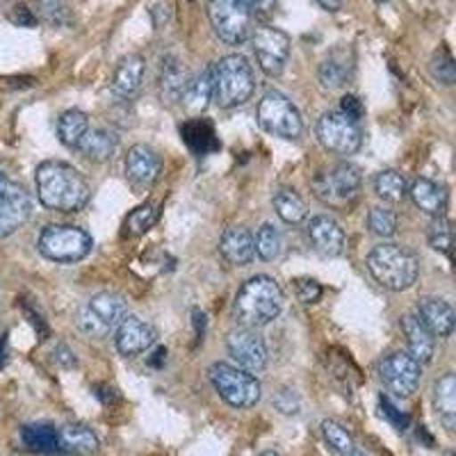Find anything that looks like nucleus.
I'll list each match as a JSON object with an SVG mask.
<instances>
[{
    "mask_svg": "<svg viewBox=\"0 0 456 456\" xmlns=\"http://www.w3.org/2000/svg\"><path fill=\"white\" fill-rule=\"evenodd\" d=\"M35 185L39 203L53 213H78L92 197L87 178L62 160H46L37 167Z\"/></svg>",
    "mask_w": 456,
    "mask_h": 456,
    "instance_id": "obj_1",
    "label": "nucleus"
},
{
    "mask_svg": "<svg viewBox=\"0 0 456 456\" xmlns=\"http://www.w3.org/2000/svg\"><path fill=\"white\" fill-rule=\"evenodd\" d=\"M285 295L276 279L267 274H256L244 281L233 301V317L240 327L263 329L281 315Z\"/></svg>",
    "mask_w": 456,
    "mask_h": 456,
    "instance_id": "obj_2",
    "label": "nucleus"
},
{
    "mask_svg": "<svg viewBox=\"0 0 456 456\" xmlns=\"http://www.w3.org/2000/svg\"><path fill=\"white\" fill-rule=\"evenodd\" d=\"M368 270L381 288L390 292H404L418 281L420 265L413 251L406 247L381 242L368 254Z\"/></svg>",
    "mask_w": 456,
    "mask_h": 456,
    "instance_id": "obj_3",
    "label": "nucleus"
},
{
    "mask_svg": "<svg viewBox=\"0 0 456 456\" xmlns=\"http://www.w3.org/2000/svg\"><path fill=\"white\" fill-rule=\"evenodd\" d=\"M254 92V69L247 57L233 53L213 64V101L219 108H240L251 101Z\"/></svg>",
    "mask_w": 456,
    "mask_h": 456,
    "instance_id": "obj_4",
    "label": "nucleus"
},
{
    "mask_svg": "<svg viewBox=\"0 0 456 456\" xmlns=\"http://www.w3.org/2000/svg\"><path fill=\"white\" fill-rule=\"evenodd\" d=\"M361 171L354 167L352 162L340 160L333 165L322 167L313 174L311 190L324 206L333 208V210H347L361 197Z\"/></svg>",
    "mask_w": 456,
    "mask_h": 456,
    "instance_id": "obj_5",
    "label": "nucleus"
},
{
    "mask_svg": "<svg viewBox=\"0 0 456 456\" xmlns=\"http://www.w3.org/2000/svg\"><path fill=\"white\" fill-rule=\"evenodd\" d=\"M128 315L126 299L119 292H99L87 299L76 313V327L94 340H103L110 333L117 331L121 320Z\"/></svg>",
    "mask_w": 456,
    "mask_h": 456,
    "instance_id": "obj_6",
    "label": "nucleus"
},
{
    "mask_svg": "<svg viewBox=\"0 0 456 456\" xmlns=\"http://www.w3.org/2000/svg\"><path fill=\"white\" fill-rule=\"evenodd\" d=\"M208 379L219 397L233 409H254L263 397V386L254 372H247L238 365L217 361L208 368Z\"/></svg>",
    "mask_w": 456,
    "mask_h": 456,
    "instance_id": "obj_7",
    "label": "nucleus"
},
{
    "mask_svg": "<svg viewBox=\"0 0 456 456\" xmlns=\"http://www.w3.org/2000/svg\"><path fill=\"white\" fill-rule=\"evenodd\" d=\"M92 235L73 224H51L42 231L37 249L51 263L73 265L92 254Z\"/></svg>",
    "mask_w": 456,
    "mask_h": 456,
    "instance_id": "obj_8",
    "label": "nucleus"
},
{
    "mask_svg": "<svg viewBox=\"0 0 456 456\" xmlns=\"http://www.w3.org/2000/svg\"><path fill=\"white\" fill-rule=\"evenodd\" d=\"M256 114H258V126L267 135L292 142L299 140L301 133H304V121H301L299 110L279 89H270V92L263 94Z\"/></svg>",
    "mask_w": 456,
    "mask_h": 456,
    "instance_id": "obj_9",
    "label": "nucleus"
},
{
    "mask_svg": "<svg viewBox=\"0 0 456 456\" xmlns=\"http://www.w3.org/2000/svg\"><path fill=\"white\" fill-rule=\"evenodd\" d=\"M315 135L320 140L322 149L333 153V156H354L363 146V130L361 124L349 119L340 110H329L317 119Z\"/></svg>",
    "mask_w": 456,
    "mask_h": 456,
    "instance_id": "obj_10",
    "label": "nucleus"
},
{
    "mask_svg": "<svg viewBox=\"0 0 456 456\" xmlns=\"http://www.w3.org/2000/svg\"><path fill=\"white\" fill-rule=\"evenodd\" d=\"M206 12L215 35L228 46H240L249 39L251 12L247 0H206Z\"/></svg>",
    "mask_w": 456,
    "mask_h": 456,
    "instance_id": "obj_11",
    "label": "nucleus"
},
{
    "mask_svg": "<svg viewBox=\"0 0 456 456\" xmlns=\"http://www.w3.org/2000/svg\"><path fill=\"white\" fill-rule=\"evenodd\" d=\"M251 42H254L258 67L263 69L265 76L279 78L285 69V62H288V57H290V37L285 35L281 28L263 23L251 35Z\"/></svg>",
    "mask_w": 456,
    "mask_h": 456,
    "instance_id": "obj_12",
    "label": "nucleus"
},
{
    "mask_svg": "<svg viewBox=\"0 0 456 456\" xmlns=\"http://www.w3.org/2000/svg\"><path fill=\"white\" fill-rule=\"evenodd\" d=\"M379 377L395 397H411L422 379V365L409 352H393L379 363Z\"/></svg>",
    "mask_w": 456,
    "mask_h": 456,
    "instance_id": "obj_13",
    "label": "nucleus"
},
{
    "mask_svg": "<svg viewBox=\"0 0 456 456\" xmlns=\"http://www.w3.org/2000/svg\"><path fill=\"white\" fill-rule=\"evenodd\" d=\"M32 215V199L28 190L0 171V238L16 233Z\"/></svg>",
    "mask_w": 456,
    "mask_h": 456,
    "instance_id": "obj_14",
    "label": "nucleus"
},
{
    "mask_svg": "<svg viewBox=\"0 0 456 456\" xmlns=\"http://www.w3.org/2000/svg\"><path fill=\"white\" fill-rule=\"evenodd\" d=\"M226 349L238 368L247 372H263L267 368V345L258 329L238 327L226 336Z\"/></svg>",
    "mask_w": 456,
    "mask_h": 456,
    "instance_id": "obj_15",
    "label": "nucleus"
},
{
    "mask_svg": "<svg viewBox=\"0 0 456 456\" xmlns=\"http://www.w3.org/2000/svg\"><path fill=\"white\" fill-rule=\"evenodd\" d=\"M158 342V331L151 322L142 320L140 315H126L121 324L117 327V352L121 356H140V354L149 352Z\"/></svg>",
    "mask_w": 456,
    "mask_h": 456,
    "instance_id": "obj_16",
    "label": "nucleus"
},
{
    "mask_svg": "<svg viewBox=\"0 0 456 456\" xmlns=\"http://www.w3.org/2000/svg\"><path fill=\"white\" fill-rule=\"evenodd\" d=\"M306 238L313 251L324 258H338L345 251V231L329 215H315L306 224Z\"/></svg>",
    "mask_w": 456,
    "mask_h": 456,
    "instance_id": "obj_17",
    "label": "nucleus"
},
{
    "mask_svg": "<svg viewBox=\"0 0 456 456\" xmlns=\"http://www.w3.org/2000/svg\"><path fill=\"white\" fill-rule=\"evenodd\" d=\"M126 178L135 187H151L162 171V158L146 144L130 146L126 153Z\"/></svg>",
    "mask_w": 456,
    "mask_h": 456,
    "instance_id": "obj_18",
    "label": "nucleus"
},
{
    "mask_svg": "<svg viewBox=\"0 0 456 456\" xmlns=\"http://www.w3.org/2000/svg\"><path fill=\"white\" fill-rule=\"evenodd\" d=\"M354 76V53L347 46H336L324 55L317 69V78H320L324 89H340L352 80Z\"/></svg>",
    "mask_w": 456,
    "mask_h": 456,
    "instance_id": "obj_19",
    "label": "nucleus"
},
{
    "mask_svg": "<svg viewBox=\"0 0 456 456\" xmlns=\"http://www.w3.org/2000/svg\"><path fill=\"white\" fill-rule=\"evenodd\" d=\"M415 315L420 317L422 324H425L434 336L447 338L454 331V308H452L445 299H441V297H420V299H418V306H415Z\"/></svg>",
    "mask_w": 456,
    "mask_h": 456,
    "instance_id": "obj_20",
    "label": "nucleus"
},
{
    "mask_svg": "<svg viewBox=\"0 0 456 456\" xmlns=\"http://www.w3.org/2000/svg\"><path fill=\"white\" fill-rule=\"evenodd\" d=\"M219 254L233 267H247L254 263V235L244 226H228L219 240Z\"/></svg>",
    "mask_w": 456,
    "mask_h": 456,
    "instance_id": "obj_21",
    "label": "nucleus"
},
{
    "mask_svg": "<svg viewBox=\"0 0 456 456\" xmlns=\"http://www.w3.org/2000/svg\"><path fill=\"white\" fill-rule=\"evenodd\" d=\"M402 331L406 336V345H409V354L420 365L431 363L436 349V336L429 329L422 324V320L415 313H406L402 317Z\"/></svg>",
    "mask_w": 456,
    "mask_h": 456,
    "instance_id": "obj_22",
    "label": "nucleus"
},
{
    "mask_svg": "<svg viewBox=\"0 0 456 456\" xmlns=\"http://www.w3.org/2000/svg\"><path fill=\"white\" fill-rule=\"evenodd\" d=\"M144 71H146V62L144 57L140 53H128L117 62L112 73V89L119 96L128 99L133 94L140 92L142 83H144Z\"/></svg>",
    "mask_w": 456,
    "mask_h": 456,
    "instance_id": "obj_23",
    "label": "nucleus"
},
{
    "mask_svg": "<svg viewBox=\"0 0 456 456\" xmlns=\"http://www.w3.org/2000/svg\"><path fill=\"white\" fill-rule=\"evenodd\" d=\"M409 197L422 213L431 217H443L447 210V190L429 178H415L409 185Z\"/></svg>",
    "mask_w": 456,
    "mask_h": 456,
    "instance_id": "obj_24",
    "label": "nucleus"
},
{
    "mask_svg": "<svg viewBox=\"0 0 456 456\" xmlns=\"http://www.w3.org/2000/svg\"><path fill=\"white\" fill-rule=\"evenodd\" d=\"M210 101H213V64H208L194 78L187 80L181 96V103L185 105L187 114H192V117L206 112Z\"/></svg>",
    "mask_w": 456,
    "mask_h": 456,
    "instance_id": "obj_25",
    "label": "nucleus"
},
{
    "mask_svg": "<svg viewBox=\"0 0 456 456\" xmlns=\"http://www.w3.org/2000/svg\"><path fill=\"white\" fill-rule=\"evenodd\" d=\"M119 144V137L114 135L110 128H89L87 135L80 140L78 153L85 160L94 162V165H101V162H108L114 156Z\"/></svg>",
    "mask_w": 456,
    "mask_h": 456,
    "instance_id": "obj_26",
    "label": "nucleus"
},
{
    "mask_svg": "<svg viewBox=\"0 0 456 456\" xmlns=\"http://www.w3.org/2000/svg\"><path fill=\"white\" fill-rule=\"evenodd\" d=\"M21 441L35 454H48V456H62V447H60V429L48 422H35V425H26L21 429Z\"/></svg>",
    "mask_w": 456,
    "mask_h": 456,
    "instance_id": "obj_27",
    "label": "nucleus"
},
{
    "mask_svg": "<svg viewBox=\"0 0 456 456\" xmlns=\"http://www.w3.org/2000/svg\"><path fill=\"white\" fill-rule=\"evenodd\" d=\"M434 409L438 420L447 431L456 427V377L452 372L443 374L434 384Z\"/></svg>",
    "mask_w": 456,
    "mask_h": 456,
    "instance_id": "obj_28",
    "label": "nucleus"
},
{
    "mask_svg": "<svg viewBox=\"0 0 456 456\" xmlns=\"http://www.w3.org/2000/svg\"><path fill=\"white\" fill-rule=\"evenodd\" d=\"M60 447L62 456H92L99 452V438L85 425H64L60 427Z\"/></svg>",
    "mask_w": 456,
    "mask_h": 456,
    "instance_id": "obj_29",
    "label": "nucleus"
},
{
    "mask_svg": "<svg viewBox=\"0 0 456 456\" xmlns=\"http://www.w3.org/2000/svg\"><path fill=\"white\" fill-rule=\"evenodd\" d=\"M187 85V76L183 64L178 62L176 57L169 55L162 60V69H160V99L162 103H178L183 96V89Z\"/></svg>",
    "mask_w": 456,
    "mask_h": 456,
    "instance_id": "obj_30",
    "label": "nucleus"
},
{
    "mask_svg": "<svg viewBox=\"0 0 456 456\" xmlns=\"http://www.w3.org/2000/svg\"><path fill=\"white\" fill-rule=\"evenodd\" d=\"M272 206H274L281 222L290 224V226L301 224L308 215L306 203H304V199H301L292 187H279V190L272 194Z\"/></svg>",
    "mask_w": 456,
    "mask_h": 456,
    "instance_id": "obj_31",
    "label": "nucleus"
},
{
    "mask_svg": "<svg viewBox=\"0 0 456 456\" xmlns=\"http://www.w3.org/2000/svg\"><path fill=\"white\" fill-rule=\"evenodd\" d=\"M89 117L83 110H67L57 119V137L67 149H78L80 140L87 135Z\"/></svg>",
    "mask_w": 456,
    "mask_h": 456,
    "instance_id": "obj_32",
    "label": "nucleus"
},
{
    "mask_svg": "<svg viewBox=\"0 0 456 456\" xmlns=\"http://www.w3.org/2000/svg\"><path fill=\"white\" fill-rule=\"evenodd\" d=\"M374 192L386 203H399L404 201L406 194H409V181L402 171L384 169L379 171L377 178H374Z\"/></svg>",
    "mask_w": 456,
    "mask_h": 456,
    "instance_id": "obj_33",
    "label": "nucleus"
},
{
    "mask_svg": "<svg viewBox=\"0 0 456 456\" xmlns=\"http://www.w3.org/2000/svg\"><path fill=\"white\" fill-rule=\"evenodd\" d=\"M254 249L256 256L265 263H272L283 251V235L274 224H263L254 235Z\"/></svg>",
    "mask_w": 456,
    "mask_h": 456,
    "instance_id": "obj_34",
    "label": "nucleus"
},
{
    "mask_svg": "<svg viewBox=\"0 0 456 456\" xmlns=\"http://www.w3.org/2000/svg\"><path fill=\"white\" fill-rule=\"evenodd\" d=\"M181 135L183 140L187 142V146L197 151V153H206V151L217 149V140H215L213 126L203 119L187 121V124L181 128Z\"/></svg>",
    "mask_w": 456,
    "mask_h": 456,
    "instance_id": "obj_35",
    "label": "nucleus"
},
{
    "mask_svg": "<svg viewBox=\"0 0 456 456\" xmlns=\"http://www.w3.org/2000/svg\"><path fill=\"white\" fill-rule=\"evenodd\" d=\"M158 219H160V206L158 203H142L135 210H130L128 217H126V231L130 235H146L151 228L156 226Z\"/></svg>",
    "mask_w": 456,
    "mask_h": 456,
    "instance_id": "obj_36",
    "label": "nucleus"
},
{
    "mask_svg": "<svg viewBox=\"0 0 456 456\" xmlns=\"http://www.w3.org/2000/svg\"><path fill=\"white\" fill-rule=\"evenodd\" d=\"M322 436H324L327 445L331 447L338 456H349L358 447L356 441L352 438V434L336 420L322 422Z\"/></svg>",
    "mask_w": 456,
    "mask_h": 456,
    "instance_id": "obj_37",
    "label": "nucleus"
},
{
    "mask_svg": "<svg viewBox=\"0 0 456 456\" xmlns=\"http://www.w3.org/2000/svg\"><path fill=\"white\" fill-rule=\"evenodd\" d=\"M429 73L436 83L445 85V87H452L456 83V62L454 57H452L450 48L441 46L431 55Z\"/></svg>",
    "mask_w": 456,
    "mask_h": 456,
    "instance_id": "obj_38",
    "label": "nucleus"
},
{
    "mask_svg": "<svg viewBox=\"0 0 456 456\" xmlns=\"http://www.w3.org/2000/svg\"><path fill=\"white\" fill-rule=\"evenodd\" d=\"M368 226L377 238H393L397 233V213L388 206H374L368 215Z\"/></svg>",
    "mask_w": 456,
    "mask_h": 456,
    "instance_id": "obj_39",
    "label": "nucleus"
},
{
    "mask_svg": "<svg viewBox=\"0 0 456 456\" xmlns=\"http://www.w3.org/2000/svg\"><path fill=\"white\" fill-rule=\"evenodd\" d=\"M427 240H429V247L438 254L452 258V242H454V233H452V222L443 215V217H434L429 226V233H427Z\"/></svg>",
    "mask_w": 456,
    "mask_h": 456,
    "instance_id": "obj_40",
    "label": "nucleus"
},
{
    "mask_svg": "<svg viewBox=\"0 0 456 456\" xmlns=\"http://www.w3.org/2000/svg\"><path fill=\"white\" fill-rule=\"evenodd\" d=\"M37 21L42 19L48 26H64L69 23V10L62 0H37Z\"/></svg>",
    "mask_w": 456,
    "mask_h": 456,
    "instance_id": "obj_41",
    "label": "nucleus"
},
{
    "mask_svg": "<svg viewBox=\"0 0 456 456\" xmlns=\"http://www.w3.org/2000/svg\"><path fill=\"white\" fill-rule=\"evenodd\" d=\"M379 409H381V415H384L386 420H388L390 425L395 427V429H397V431H406V429H409V425H411L409 415L402 413V411H399L397 406H395L388 397H384V395L379 397Z\"/></svg>",
    "mask_w": 456,
    "mask_h": 456,
    "instance_id": "obj_42",
    "label": "nucleus"
},
{
    "mask_svg": "<svg viewBox=\"0 0 456 456\" xmlns=\"http://www.w3.org/2000/svg\"><path fill=\"white\" fill-rule=\"evenodd\" d=\"M274 406L283 415H297L299 413V397H297L295 390L290 388H281L274 397Z\"/></svg>",
    "mask_w": 456,
    "mask_h": 456,
    "instance_id": "obj_43",
    "label": "nucleus"
},
{
    "mask_svg": "<svg viewBox=\"0 0 456 456\" xmlns=\"http://www.w3.org/2000/svg\"><path fill=\"white\" fill-rule=\"evenodd\" d=\"M295 288H297V297H299V301H304V304H315V301L322 297V285L313 279L295 281Z\"/></svg>",
    "mask_w": 456,
    "mask_h": 456,
    "instance_id": "obj_44",
    "label": "nucleus"
},
{
    "mask_svg": "<svg viewBox=\"0 0 456 456\" xmlns=\"http://www.w3.org/2000/svg\"><path fill=\"white\" fill-rule=\"evenodd\" d=\"M249 3L251 19H258L260 23H267L274 16L279 0H247Z\"/></svg>",
    "mask_w": 456,
    "mask_h": 456,
    "instance_id": "obj_45",
    "label": "nucleus"
},
{
    "mask_svg": "<svg viewBox=\"0 0 456 456\" xmlns=\"http://www.w3.org/2000/svg\"><path fill=\"white\" fill-rule=\"evenodd\" d=\"M340 110L342 114H347L349 119L358 121L361 124V119H363V114H365V105L363 101L358 99V96H354V94H345L340 99Z\"/></svg>",
    "mask_w": 456,
    "mask_h": 456,
    "instance_id": "obj_46",
    "label": "nucleus"
},
{
    "mask_svg": "<svg viewBox=\"0 0 456 456\" xmlns=\"http://www.w3.org/2000/svg\"><path fill=\"white\" fill-rule=\"evenodd\" d=\"M10 19L16 23V26H21V28H32V26H37L35 12H32L28 5H16L14 12H12Z\"/></svg>",
    "mask_w": 456,
    "mask_h": 456,
    "instance_id": "obj_47",
    "label": "nucleus"
},
{
    "mask_svg": "<svg viewBox=\"0 0 456 456\" xmlns=\"http://www.w3.org/2000/svg\"><path fill=\"white\" fill-rule=\"evenodd\" d=\"M53 356H55V363H60L62 368H76V354H73L67 345H62V342L53 349Z\"/></svg>",
    "mask_w": 456,
    "mask_h": 456,
    "instance_id": "obj_48",
    "label": "nucleus"
},
{
    "mask_svg": "<svg viewBox=\"0 0 456 456\" xmlns=\"http://www.w3.org/2000/svg\"><path fill=\"white\" fill-rule=\"evenodd\" d=\"M317 5L322 7V10H327V12H338L340 10V0H315Z\"/></svg>",
    "mask_w": 456,
    "mask_h": 456,
    "instance_id": "obj_49",
    "label": "nucleus"
},
{
    "mask_svg": "<svg viewBox=\"0 0 456 456\" xmlns=\"http://www.w3.org/2000/svg\"><path fill=\"white\" fill-rule=\"evenodd\" d=\"M5 345H7V340H5V336L0 338V368H3V365H5Z\"/></svg>",
    "mask_w": 456,
    "mask_h": 456,
    "instance_id": "obj_50",
    "label": "nucleus"
},
{
    "mask_svg": "<svg viewBox=\"0 0 456 456\" xmlns=\"http://www.w3.org/2000/svg\"><path fill=\"white\" fill-rule=\"evenodd\" d=\"M349 456H368V454H365V452L361 450V447H356V450H354L352 454H349Z\"/></svg>",
    "mask_w": 456,
    "mask_h": 456,
    "instance_id": "obj_51",
    "label": "nucleus"
},
{
    "mask_svg": "<svg viewBox=\"0 0 456 456\" xmlns=\"http://www.w3.org/2000/svg\"><path fill=\"white\" fill-rule=\"evenodd\" d=\"M260 456H281V454H276V452H263Z\"/></svg>",
    "mask_w": 456,
    "mask_h": 456,
    "instance_id": "obj_52",
    "label": "nucleus"
},
{
    "mask_svg": "<svg viewBox=\"0 0 456 456\" xmlns=\"http://www.w3.org/2000/svg\"><path fill=\"white\" fill-rule=\"evenodd\" d=\"M445 456H454V452H452V450H447V452H445Z\"/></svg>",
    "mask_w": 456,
    "mask_h": 456,
    "instance_id": "obj_53",
    "label": "nucleus"
}]
</instances>
